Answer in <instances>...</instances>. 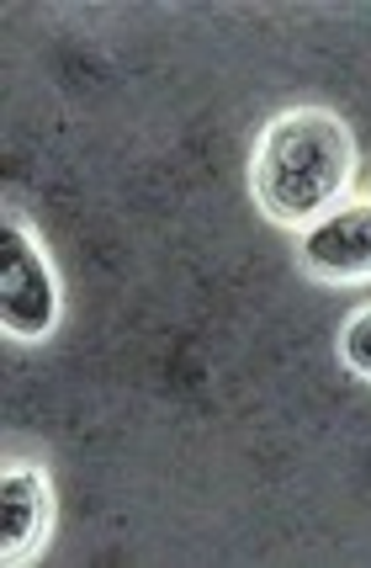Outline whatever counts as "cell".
Masks as SVG:
<instances>
[{
  "mask_svg": "<svg viewBox=\"0 0 371 568\" xmlns=\"http://www.w3.org/2000/svg\"><path fill=\"white\" fill-rule=\"evenodd\" d=\"M340 362H346L355 377H371V303L355 308L340 329Z\"/></svg>",
  "mask_w": 371,
  "mask_h": 568,
  "instance_id": "obj_5",
  "label": "cell"
},
{
  "mask_svg": "<svg viewBox=\"0 0 371 568\" xmlns=\"http://www.w3.org/2000/svg\"><path fill=\"white\" fill-rule=\"evenodd\" d=\"M355 181V139L329 106H287L255 139L249 186L260 213L281 229H308L346 202Z\"/></svg>",
  "mask_w": 371,
  "mask_h": 568,
  "instance_id": "obj_1",
  "label": "cell"
},
{
  "mask_svg": "<svg viewBox=\"0 0 371 568\" xmlns=\"http://www.w3.org/2000/svg\"><path fill=\"white\" fill-rule=\"evenodd\" d=\"M53 526V489L38 463H11L0 478V558L11 568L32 564Z\"/></svg>",
  "mask_w": 371,
  "mask_h": 568,
  "instance_id": "obj_4",
  "label": "cell"
},
{
  "mask_svg": "<svg viewBox=\"0 0 371 568\" xmlns=\"http://www.w3.org/2000/svg\"><path fill=\"white\" fill-rule=\"evenodd\" d=\"M0 324L22 346L49 341L59 324V276L17 207H6L0 223Z\"/></svg>",
  "mask_w": 371,
  "mask_h": 568,
  "instance_id": "obj_2",
  "label": "cell"
},
{
  "mask_svg": "<svg viewBox=\"0 0 371 568\" xmlns=\"http://www.w3.org/2000/svg\"><path fill=\"white\" fill-rule=\"evenodd\" d=\"M297 266L313 282H367L371 276V202H346L297 234Z\"/></svg>",
  "mask_w": 371,
  "mask_h": 568,
  "instance_id": "obj_3",
  "label": "cell"
}]
</instances>
